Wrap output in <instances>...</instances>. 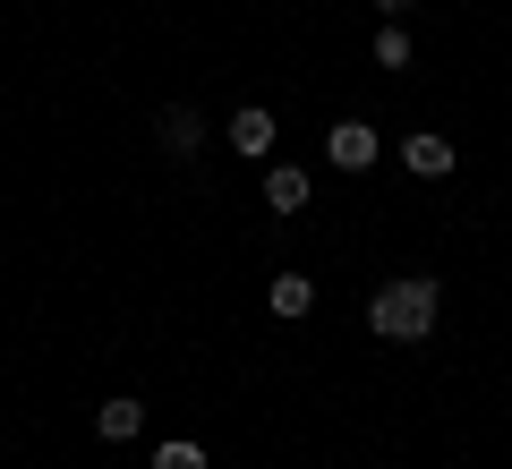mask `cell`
Segmentation results:
<instances>
[{
  "instance_id": "1",
  "label": "cell",
  "mask_w": 512,
  "mask_h": 469,
  "mask_svg": "<svg viewBox=\"0 0 512 469\" xmlns=\"http://www.w3.org/2000/svg\"><path fill=\"white\" fill-rule=\"evenodd\" d=\"M367 325H376V342H427V333H436V282H427V273L384 282L376 307H367Z\"/></svg>"
},
{
  "instance_id": "2",
  "label": "cell",
  "mask_w": 512,
  "mask_h": 469,
  "mask_svg": "<svg viewBox=\"0 0 512 469\" xmlns=\"http://www.w3.org/2000/svg\"><path fill=\"white\" fill-rule=\"evenodd\" d=\"M325 163L333 171H367V163H376V128H367V120H333L325 128Z\"/></svg>"
},
{
  "instance_id": "3",
  "label": "cell",
  "mask_w": 512,
  "mask_h": 469,
  "mask_svg": "<svg viewBox=\"0 0 512 469\" xmlns=\"http://www.w3.org/2000/svg\"><path fill=\"white\" fill-rule=\"evenodd\" d=\"M154 137H163V154H171V163H188V154L205 145V111H197V103H171L163 120H154Z\"/></svg>"
},
{
  "instance_id": "4",
  "label": "cell",
  "mask_w": 512,
  "mask_h": 469,
  "mask_svg": "<svg viewBox=\"0 0 512 469\" xmlns=\"http://www.w3.org/2000/svg\"><path fill=\"white\" fill-rule=\"evenodd\" d=\"M402 163H410V180H444V171H453V137H402Z\"/></svg>"
},
{
  "instance_id": "5",
  "label": "cell",
  "mask_w": 512,
  "mask_h": 469,
  "mask_svg": "<svg viewBox=\"0 0 512 469\" xmlns=\"http://www.w3.org/2000/svg\"><path fill=\"white\" fill-rule=\"evenodd\" d=\"M231 154H248V163H265V154H274V111H239L231 120Z\"/></svg>"
},
{
  "instance_id": "6",
  "label": "cell",
  "mask_w": 512,
  "mask_h": 469,
  "mask_svg": "<svg viewBox=\"0 0 512 469\" xmlns=\"http://www.w3.org/2000/svg\"><path fill=\"white\" fill-rule=\"evenodd\" d=\"M137 427H146V401H103V410H94V435H103V444H128V435H137Z\"/></svg>"
},
{
  "instance_id": "7",
  "label": "cell",
  "mask_w": 512,
  "mask_h": 469,
  "mask_svg": "<svg viewBox=\"0 0 512 469\" xmlns=\"http://www.w3.org/2000/svg\"><path fill=\"white\" fill-rule=\"evenodd\" d=\"M265 205H274V214H299V205H308V171L274 163V171H265Z\"/></svg>"
},
{
  "instance_id": "8",
  "label": "cell",
  "mask_w": 512,
  "mask_h": 469,
  "mask_svg": "<svg viewBox=\"0 0 512 469\" xmlns=\"http://www.w3.org/2000/svg\"><path fill=\"white\" fill-rule=\"evenodd\" d=\"M265 299H274V316H308V307H316V282H308V273H274Z\"/></svg>"
},
{
  "instance_id": "9",
  "label": "cell",
  "mask_w": 512,
  "mask_h": 469,
  "mask_svg": "<svg viewBox=\"0 0 512 469\" xmlns=\"http://www.w3.org/2000/svg\"><path fill=\"white\" fill-rule=\"evenodd\" d=\"M376 69H410V35H402V26H384V35H376Z\"/></svg>"
},
{
  "instance_id": "10",
  "label": "cell",
  "mask_w": 512,
  "mask_h": 469,
  "mask_svg": "<svg viewBox=\"0 0 512 469\" xmlns=\"http://www.w3.org/2000/svg\"><path fill=\"white\" fill-rule=\"evenodd\" d=\"M154 469H205V452L197 444H163V452H154Z\"/></svg>"
},
{
  "instance_id": "11",
  "label": "cell",
  "mask_w": 512,
  "mask_h": 469,
  "mask_svg": "<svg viewBox=\"0 0 512 469\" xmlns=\"http://www.w3.org/2000/svg\"><path fill=\"white\" fill-rule=\"evenodd\" d=\"M384 9H419V0H384Z\"/></svg>"
}]
</instances>
